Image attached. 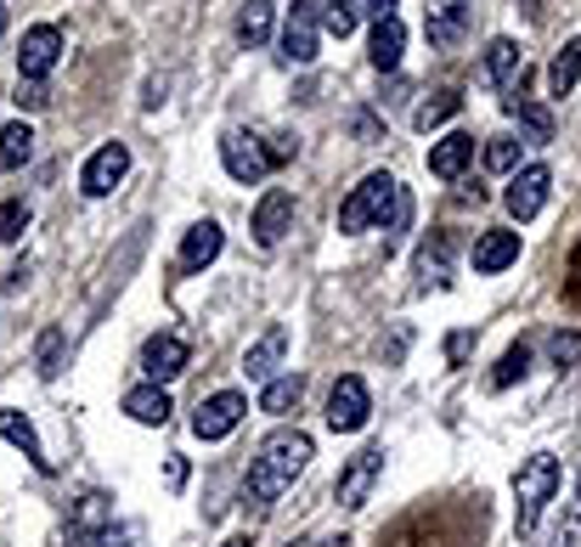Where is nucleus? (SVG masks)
<instances>
[{
	"mask_svg": "<svg viewBox=\"0 0 581 547\" xmlns=\"http://www.w3.org/2000/svg\"><path fill=\"white\" fill-rule=\"evenodd\" d=\"M452 237H434V243H423V255H418V271H423V282H452Z\"/></svg>",
	"mask_w": 581,
	"mask_h": 547,
	"instance_id": "nucleus-29",
	"label": "nucleus"
},
{
	"mask_svg": "<svg viewBox=\"0 0 581 547\" xmlns=\"http://www.w3.org/2000/svg\"><path fill=\"white\" fill-rule=\"evenodd\" d=\"M288 547H316V541H305V536H300V541H288Z\"/></svg>",
	"mask_w": 581,
	"mask_h": 547,
	"instance_id": "nucleus-45",
	"label": "nucleus"
},
{
	"mask_svg": "<svg viewBox=\"0 0 581 547\" xmlns=\"http://www.w3.org/2000/svg\"><path fill=\"white\" fill-rule=\"evenodd\" d=\"M548 356H553L559 373H564L570 362H581V333H553V339H548Z\"/></svg>",
	"mask_w": 581,
	"mask_h": 547,
	"instance_id": "nucleus-34",
	"label": "nucleus"
},
{
	"mask_svg": "<svg viewBox=\"0 0 581 547\" xmlns=\"http://www.w3.org/2000/svg\"><path fill=\"white\" fill-rule=\"evenodd\" d=\"M401 52H407V29H401V18H384V23H373V40H367V57H373V68H378V74L401 68Z\"/></svg>",
	"mask_w": 581,
	"mask_h": 547,
	"instance_id": "nucleus-18",
	"label": "nucleus"
},
{
	"mask_svg": "<svg viewBox=\"0 0 581 547\" xmlns=\"http://www.w3.org/2000/svg\"><path fill=\"white\" fill-rule=\"evenodd\" d=\"M0 435H7V440L18 446V452H23L34 469H52V458H45V446H40V435H34V423H29L23 412H12V407L0 412Z\"/></svg>",
	"mask_w": 581,
	"mask_h": 547,
	"instance_id": "nucleus-23",
	"label": "nucleus"
},
{
	"mask_svg": "<svg viewBox=\"0 0 581 547\" xmlns=\"http://www.w3.org/2000/svg\"><path fill=\"white\" fill-rule=\"evenodd\" d=\"M327 7H351V0H327Z\"/></svg>",
	"mask_w": 581,
	"mask_h": 547,
	"instance_id": "nucleus-47",
	"label": "nucleus"
},
{
	"mask_svg": "<svg viewBox=\"0 0 581 547\" xmlns=\"http://www.w3.org/2000/svg\"><path fill=\"white\" fill-rule=\"evenodd\" d=\"M570 271H575V277H581V248H575V260H570Z\"/></svg>",
	"mask_w": 581,
	"mask_h": 547,
	"instance_id": "nucleus-44",
	"label": "nucleus"
},
{
	"mask_svg": "<svg viewBox=\"0 0 581 547\" xmlns=\"http://www.w3.org/2000/svg\"><path fill=\"white\" fill-rule=\"evenodd\" d=\"M45 103H52V96H45V85H40V79H23V90H18V108H29V114H34V108H45Z\"/></svg>",
	"mask_w": 581,
	"mask_h": 547,
	"instance_id": "nucleus-38",
	"label": "nucleus"
},
{
	"mask_svg": "<svg viewBox=\"0 0 581 547\" xmlns=\"http://www.w3.org/2000/svg\"><path fill=\"white\" fill-rule=\"evenodd\" d=\"M503 108H508V114H514L530 136H537V141H553V114H548V108H537V103L525 96V74H519V85L503 96Z\"/></svg>",
	"mask_w": 581,
	"mask_h": 547,
	"instance_id": "nucleus-22",
	"label": "nucleus"
},
{
	"mask_svg": "<svg viewBox=\"0 0 581 547\" xmlns=\"http://www.w3.org/2000/svg\"><path fill=\"white\" fill-rule=\"evenodd\" d=\"M220 159H226V175L244 181V186H255V181L271 170V153L260 147L255 130H226V136H220Z\"/></svg>",
	"mask_w": 581,
	"mask_h": 547,
	"instance_id": "nucleus-7",
	"label": "nucleus"
},
{
	"mask_svg": "<svg viewBox=\"0 0 581 547\" xmlns=\"http://www.w3.org/2000/svg\"><path fill=\"white\" fill-rule=\"evenodd\" d=\"M322 23H327V34L345 40V34L356 29V12H351V7H327V18H322Z\"/></svg>",
	"mask_w": 581,
	"mask_h": 547,
	"instance_id": "nucleus-36",
	"label": "nucleus"
},
{
	"mask_svg": "<svg viewBox=\"0 0 581 547\" xmlns=\"http://www.w3.org/2000/svg\"><path fill=\"white\" fill-rule=\"evenodd\" d=\"M378 474H384V446H362V452H356L345 469H338V480H333L338 508H367V496H373Z\"/></svg>",
	"mask_w": 581,
	"mask_h": 547,
	"instance_id": "nucleus-4",
	"label": "nucleus"
},
{
	"mask_svg": "<svg viewBox=\"0 0 581 547\" xmlns=\"http://www.w3.org/2000/svg\"><path fill=\"white\" fill-rule=\"evenodd\" d=\"M458 108H463V90H434L429 103H418L412 125H418V130H434V125H446V119H452Z\"/></svg>",
	"mask_w": 581,
	"mask_h": 547,
	"instance_id": "nucleus-28",
	"label": "nucleus"
},
{
	"mask_svg": "<svg viewBox=\"0 0 581 547\" xmlns=\"http://www.w3.org/2000/svg\"><path fill=\"white\" fill-rule=\"evenodd\" d=\"M311 458H316V446H311V435L305 429H277L260 452H255V463H249V474H244V508H255V514H266L277 496L294 485L305 469H311Z\"/></svg>",
	"mask_w": 581,
	"mask_h": 547,
	"instance_id": "nucleus-1",
	"label": "nucleus"
},
{
	"mask_svg": "<svg viewBox=\"0 0 581 547\" xmlns=\"http://www.w3.org/2000/svg\"><path fill=\"white\" fill-rule=\"evenodd\" d=\"M519 74H525V52H519L508 34H497V40L486 45V79H492L497 90H514Z\"/></svg>",
	"mask_w": 581,
	"mask_h": 547,
	"instance_id": "nucleus-19",
	"label": "nucleus"
},
{
	"mask_svg": "<svg viewBox=\"0 0 581 547\" xmlns=\"http://www.w3.org/2000/svg\"><path fill=\"white\" fill-rule=\"evenodd\" d=\"M525 367H530V344L519 339V344H508V351H503V362L492 373V389H508L514 378H525Z\"/></svg>",
	"mask_w": 581,
	"mask_h": 547,
	"instance_id": "nucleus-30",
	"label": "nucleus"
},
{
	"mask_svg": "<svg viewBox=\"0 0 581 547\" xmlns=\"http://www.w3.org/2000/svg\"><path fill=\"white\" fill-rule=\"evenodd\" d=\"M316 29H322V12H316V0H294V12H288V29H282V63L288 68H305L316 63Z\"/></svg>",
	"mask_w": 581,
	"mask_h": 547,
	"instance_id": "nucleus-6",
	"label": "nucleus"
},
{
	"mask_svg": "<svg viewBox=\"0 0 581 547\" xmlns=\"http://www.w3.org/2000/svg\"><path fill=\"white\" fill-rule=\"evenodd\" d=\"M300 395H305V378H300V373H288V378H271V384L260 389V412L282 418V412H294V407H300Z\"/></svg>",
	"mask_w": 581,
	"mask_h": 547,
	"instance_id": "nucleus-25",
	"label": "nucleus"
},
{
	"mask_svg": "<svg viewBox=\"0 0 581 547\" xmlns=\"http://www.w3.org/2000/svg\"><path fill=\"white\" fill-rule=\"evenodd\" d=\"M559 547H581V480H575V503H570L564 530H559Z\"/></svg>",
	"mask_w": 581,
	"mask_h": 547,
	"instance_id": "nucleus-35",
	"label": "nucleus"
},
{
	"mask_svg": "<svg viewBox=\"0 0 581 547\" xmlns=\"http://www.w3.org/2000/svg\"><path fill=\"white\" fill-rule=\"evenodd\" d=\"M288 226H294V192L288 186H271L260 204H255V243L260 248H277L288 237Z\"/></svg>",
	"mask_w": 581,
	"mask_h": 547,
	"instance_id": "nucleus-12",
	"label": "nucleus"
},
{
	"mask_svg": "<svg viewBox=\"0 0 581 547\" xmlns=\"http://www.w3.org/2000/svg\"><path fill=\"white\" fill-rule=\"evenodd\" d=\"M164 474H170V485H186V458H170Z\"/></svg>",
	"mask_w": 581,
	"mask_h": 547,
	"instance_id": "nucleus-42",
	"label": "nucleus"
},
{
	"mask_svg": "<svg viewBox=\"0 0 581 547\" xmlns=\"http://www.w3.org/2000/svg\"><path fill=\"white\" fill-rule=\"evenodd\" d=\"M29 232V204L12 197V204H0V243H18Z\"/></svg>",
	"mask_w": 581,
	"mask_h": 547,
	"instance_id": "nucleus-33",
	"label": "nucleus"
},
{
	"mask_svg": "<svg viewBox=\"0 0 581 547\" xmlns=\"http://www.w3.org/2000/svg\"><path fill=\"white\" fill-rule=\"evenodd\" d=\"M220 243H226L220 226H215V221H198V226L186 232V243H181V271H204V266L220 255Z\"/></svg>",
	"mask_w": 581,
	"mask_h": 547,
	"instance_id": "nucleus-20",
	"label": "nucleus"
},
{
	"mask_svg": "<svg viewBox=\"0 0 581 547\" xmlns=\"http://www.w3.org/2000/svg\"><path fill=\"white\" fill-rule=\"evenodd\" d=\"M463 356H469V333H452V339H446V362L458 367Z\"/></svg>",
	"mask_w": 581,
	"mask_h": 547,
	"instance_id": "nucleus-40",
	"label": "nucleus"
},
{
	"mask_svg": "<svg viewBox=\"0 0 581 547\" xmlns=\"http://www.w3.org/2000/svg\"><path fill=\"white\" fill-rule=\"evenodd\" d=\"M0 34H7V7H0Z\"/></svg>",
	"mask_w": 581,
	"mask_h": 547,
	"instance_id": "nucleus-46",
	"label": "nucleus"
},
{
	"mask_svg": "<svg viewBox=\"0 0 581 547\" xmlns=\"http://www.w3.org/2000/svg\"><path fill=\"white\" fill-rule=\"evenodd\" d=\"M244 412H249V401L237 389H215L209 401H198V412H192V435L198 440H226L237 423H244Z\"/></svg>",
	"mask_w": 581,
	"mask_h": 547,
	"instance_id": "nucleus-8",
	"label": "nucleus"
},
{
	"mask_svg": "<svg viewBox=\"0 0 581 547\" xmlns=\"http://www.w3.org/2000/svg\"><path fill=\"white\" fill-rule=\"evenodd\" d=\"M463 29H469V0H434L429 18H423V34H429L434 52H452L463 40Z\"/></svg>",
	"mask_w": 581,
	"mask_h": 547,
	"instance_id": "nucleus-15",
	"label": "nucleus"
},
{
	"mask_svg": "<svg viewBox=\"0 0 581 547\" xmlns=\"http://www.w3.org/2000/svg\"><path fill=\"white\" fill-rule=\"evenodd\" d=\"M125 412H130L136 423H148V429H153V423H170V412H175V407H170L164 384H136V389L125 395Z\"/></svg>",
	"mask_w": 581,
	"mask_h": 547,
	"instance_id": "nucleus-21",
	"label": "nucleus"
},
{
	"mask_svg": "<svg viewBox=\"0 0 581 547\" xmlns=\"http://www.w3.org/2000/svg\"><path fill=\"white\" fill-rule=\"evenodd\" d=\"M282 356H288V328L282 322H271L249 351H244V378H255V384H271L277 378V367H282Z\"/></svg>",
	"mask_w": 581,
	"mask_h": 547,
	"instance_id": "nucleus-14",
	"label": "nucleus"
},
{
	"mask_svg": "<svg viewBox=\"0 0 581 547\" xmlns=\"http://www.w3.org/2000/svg\"><path fill=\"white\" fill-rule=\"evenodd\" d=\"M469 159H474V136L452 130L446 141H434V147H429V175H441V181H458V175L469 170Z\"/></svg>",
	"mask_w": 581,
	"mask_h": 547,
	"instance_id": "nucleus-17",
	"label": "nucleus"
},
{
	"mask_svg": "<svg viewBox=\"0 0 581 547\" xmlns=\"http://www.w3.org/2000/svg\"><path fill=\"white\" fill-rule=\"evenodd\" d=\"M367 12H373V23H384V18H396V0H367Z\"/></svg>",
	"mask_w": 581,
	"mask_h": 547,
	"instance_id": "nucleus-41",
	"label": "nucleus"
},
{
	"mask_svg": "<svg viewBox=\"0 0 581 547\" xmlns=\"http://www.w3.org/2000/svg\"><path fill=\"white\" fill-rule=\"evenodd\" d=\"M486 170H497V175H514L519 170V141L514 136H492L486 141Z\"/></svg>",
	"mask_w": 581,
	"mask_h": 547,
	"instance_id": "nucleus-31",
	"label": "nucleus"
},
{
	"mask_svg": "<svg viewBox=\"0 0 581 547\" xmlns=\"http://www.w3.org/2000/svg\"><path fill=\"white\" fill-rule=\"evenodd\" d=\"M125 175H130V147L125 141H108V147H96V153H90L79 186H85V197H108Z\"/></svg>",
	"mask_w": 581,
	"mask_h": 547,
	"instance_id": "nucleus-11",
	"label": "nucleus"
},
{
	"mask_svg": "<svg viewBox=\"0 0 581 547\" xmlns=\"http://www.w3.org/2000/svg\"><path fill=\"white\" fill-rule=\"evenodd\" d=\"M575 79H581V40H564V52H559L553 68H548V90H553V96H570Z\"/></svg>",
	"mask_w": 581,
	"mask_h": 547,
	"instance_id": "nucleus-27",
	"label": "nucleus"
},
{
	"mask_svg": "<svg viewBox=\"0 0 581 547\" xmlns=\"http://www.w3.org/2000/svg\"><path fill=\"white\" fill-rule=\"evenodd\" d=\"M553 491H559V458L553 452H537V458H525L519 474H514V530L530 536L542 525V508L553 503Z\"/></svg>",
	"mask_w": 581,
	"mask_h": 547,
	"instance_id": "nucleus-3",
	"label": "nucleus"
},
{
	"mask_svg": "<svg viewBox=\"0 0 581 547\" xmlns=\"http://www.w3.org/2000/svg\"><path fill=\"white\" fill-rule=\"evenodd\" d=\"M367 418H373V395H367V384L356 373H345L333 384V395H327V429L333 435H356V429H367Z\"/></svg>",
	"mask_w": 581,
	"mask_h": 547,
	"instance_id": "nucleus-5",
	"label": "nucleus"
},
{
	"mask_svg": "<svg viewBox=\"0 0 581 547\" xmlns=\"http://www.w3.org/2000/svg\"><path fill=\"white\" fill-rule=\"evenodd\" d=\"M548 186H553L548 164H525V170H514V175H508V192H503V210H508L514 221H530V215L548 204Z\"/></svg>",
	"mask_w": 581,
	"mask_h": 547,
	"instance_id": "nucleus-9",
	"label": "nucleus"
},
{
	"mask_svg": "<svg viewBox=\"0 0 581 547\" xmlns=\"http://www.w3.org/2000/svg\"><path fill=\"white\" fill-rule=\"evenodd\" d=\"M57 57H63V29H57V23H34V29L23 34L18 74H23V79H45V74L57 68Z\"/></svg>",
	"mask_w": 581,
	"mask_h": 547,
	"instance_id": "nucleus-10",
	"label": "nucleus"
},
{
	"mask_svg": "<svg viewBox=\"0 0 581 547\" xmlns=\"http://www.w3.org/2000/svg\"><path fill=\"white\" fill-rule=\"evenodd\" d=\"M108 525H68V547H103Z\"/></svg>",
	"mask_w": 581,
	"mask_h": 547,
	"instance_id": "nucleus-37",
	"label": "nucleus"
},
{
	"mask_svg": "<svg viewBox=\"0 0 581 547\" xmlns=\"http://www.w3.org/2000/svg\"><path fill=\"white\" fill-rule=\"evenodd\" d=\"M519 260V232H480L474 237V271L480 277H497V271H508Z\"/></svg>",
	"mask_w": 581,
	"mask_h": 547,
	"instance_id": "nucleus-16",
	"label": "nucleus"
},
{
	"mask_svg": "<svg viewBox=\"0 0 581 547\" xmlns=\"http://www.w3.org/2000/svg\"><path fill=\"white\" fill-rule=\"evenodd\" d=\"M220 547H255V536H232V541H220Z\"/></svg>",
	"mask_w": 581,
	"mask_h": 547,
	"instance_id": "nucleus-43",
	"label": "nucleus"
},
{
	"mask_svg": "<svg viewBox=\"0 0 581 547\" xmlns=\"http://www.w3.org/2000/svg\"><path fill=\"white\" fill-rule=\"evenodd\" d=\"M186 362H192V351H186V339H175V333H153L148 344H141V367H148V378H153V384L181 378V373H186Z\"/></svg>",
	"mask_w": 581,
	"mask_h": 547,
	"instance_id": "nucleus-13",
	"label": "nucleus"
},
{
	"mask_svg": "<svg viewBox=\"0 0 581 547\" xmlns=\"http://www.w3.org/2000/svg\"><path fill=\"white\" fill-rule=\"evenodd\" d=\"M29 153H34V130L18 119V125H7V130H0V170H23L29 164Z\"/></svg>",
	"mask_w": 581,
	"mask_h": 547,
	"instance_id": "nucleus-26",
	"label": "nucleus"
},
{
	"mask_svg": "<svg viewBox=\"0 0 581 547\" xmlns=\"http://www.w3.org/2000/svg\"><path fill=\"white\" fill-rule=\"evenodd\" d=\"M271 0H249L244 12H237V45H244V52H260V45L271 40Z\"/></svg>",
	"mask_w": 581,
	"mask_h": 547,
	"instance_id": "nucleus-24",
	"label": "nucleus"
},
{
	"mask_svg": "<svg viewBox=\"0 0 581 547\" xmlns=\"http://www.w3.org/2000/svg\"><path fill=\"white\" fill-rule=\"evenodd\" d=\"M63 373V328H45L40 333V378H57Z\"/></svg>",
	"mask_w": 581,
	"mask_h": 547,
	"instance_id": "nucleus-32",
	"label": "nucleus"
},
{
	"mask_svg": "<svg viewBox=\"0 0 581 547\" xmlns=\"http://www.w3.org/2000/svg\"><path fill=\"white\" fill-rule=\"evenodd\" d=\"M407 221H412V197H407V186L390 175V170H373L345 204H338V232H367V226H384V232H407Z\"/></svg>",
	"mask_w": 581,
	"mask_h": 547,
	"instance_id": "nucleus-2",
	"label": "nucleus"
},
{
	"mask_svg": "<svg viewBox=\"0 0 581 547\" xmlns=\"http://www.w3.org/2000/svg\"><path fill=\"white\" fill-rule=\"evenodd\" d=\"M136 541V525H108L103 530V547H130Z\"/></svg>",
	"mask_w": 581,
	"mask_h": 547,
	"instance_id": "nucleus-39",
	"label": "nucleus"
}]
</instances>
